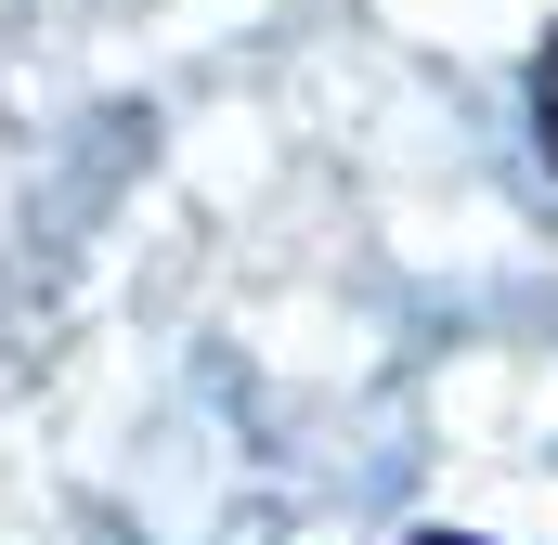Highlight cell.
Returning <instances> with one entry per match:
<instances>
[{"mask_svg": "<svg viewBox=\"0 0 558 545\" xmlns=\"http://www.w3.org/2000/svg\"><path fill=\"white\" fill-rule=\"evenodd\" d=\"M416 545H468V533H416Z\"/></svg>", "mask_w": 558, "mask_h": 545, "instance_id": "2", "label": "cell"}, {"mask_svg": "<svg viewBox=\"0 0 558 545\" xmlns=\"http://www.w3.org/2000/svg\"><path fill=\"white\" fill-rule=\"evenodd\" d=\"M533 118H546V156H558V39H546V78H533Z\"/></svg>", "mask_w": 558, "mask_h": 545, "instance_id": "1", "label": "cell"}]
</instances>
